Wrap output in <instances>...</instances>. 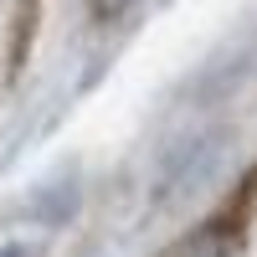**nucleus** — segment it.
I'll return each instance as SVG.
<instances>
[{
	"label": "nucleus",
	"instance_id": "obj_3",
	"mask_svg": "<svg viewBox=\"0 0 257 257\" xmlns=\"http://www.w3.org/2000/svg\"><path fill=\"white\" fill-rule=\"evenodd\" d=\"M175 257H221V242H216V237H201V242H190V247H180Z\"/></svg>",
	"mask_w": 257,
	"mask_h": 257
},
{
	"label": "nucleus",
	"instance_id": "obj_2",
	"mask_svg": "<svg viewBox=\"0 0 257 257\" xmlns=\"http://www.w3.org/2000/svg\"><path fill=\"white\" fill-rule=\"evenodd\" d=\"M88 11H93L98 21H118V16L128 11V0H88Z\"/></svg>",
	"mask_w": 257,
	"mask_h": 257
},
{
	"label": "nucleus",
	"instance_id": "obj_1",
	"mask_svg": "<svg viewBox=\"0 0 257 257\" xmlns=\"http://www.w3.org/2000/svg\"><path fill=\"white\" fill-rule=\"evenodd\" d=\"M216 160H221V134H196V139H185L180 149H170L165 165H160V201L190 196V190L216 170Z\"/></svg>",
	"mask_w": 257,
	"mask_h": 257
}]
</instances>
